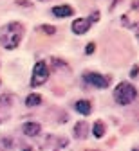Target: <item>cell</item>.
Returning <instances> with one entry per match:
<instances>
[{
  "label": "cell",
  "mask_w": 139,
  "mask_h": 151,
  "mask_svg": "<svg viewBox=\"0 0 139 151\" xmlns=\"http://www.w3.org/2000/svg\"><path fill=\"white\" fill-rule=\"evenodd\" d=\"M92 135H94L96 139H101V137L105 135V124H103L101 121H96V122H94V126H92Z\"/></svg>",
  "instance_id": "10"
},
{
  "label": "cell",
  "mask_w": 139,
  "mask_h": 151,
  "mask_svg": "<svg viewBox=\"0 0 139 151\" xmlns=\"http://www.w3.org/2000/svg\"><path fill=\"white\" fill-rule=\"evenodd\" d=\"M135 38H139V22H137V25H135Z\"/></svg>",
  "instance_id": "21"
},
{
  "label": "cell",
  "mask_w": 139,
  "mask_h": 151,
  "mask_svg": "<svg viewBox=\"0 0 139 151\" xmlns=\"http://www.w3.org/2000/svg\"><path fill=\"white\" fill-rule=\"evenodd\" d=\"M132 7H134L135 11H139V0H135V2H132Z\"/></svg>",
  "instance_id": "20"
},
{
  "label": "cell",
  "mask_w": 139,
  "mask_h": 151,
  "mask_svg": "<svg viewBox=\"0 0 139 151\" xmlns=\"http://www.w3.org/2000/svg\"><path fill=\"white\" fill-rule=\"evenodd\" d=\"M90 25H92V22L89 18H76L72 22V25H71V29H72L74 34H85L90 29Z\"/></svg>",
  "instance_id": "5"
},
{
  "label": "cell",
  "mask_w": 139,
  "mask_h": 151,
  "mask_svg": "<svg viewBox=\"0 0 139 151\" xmlns=\"http://www.w3.org/2000/svg\"><path fill=\"white\" fill-rule=\"evenodd\" d=\"M22 131H24L25 137H36V135H40V131H42V126L38 122H25L22 126Z\"/></svg>",
  "instance_id": "8"
},
{
  "label": "cell",
  "mask_w": 139,
  "mask_h": 151,
  "mask_svg": "<svg viewBox=\"0 0 139 151\" xmlns=\"http://www.w3.org/2000/svg\"><path fill=\"white\" fill-rule=\"evenodd\" d=\"M13 103V97L9 96V93H4V96H0V106H4V108H9Z\"/></svg>",
  "instance_id": "12"
},
{
  "label": "cell",
  "mask_w": 139,
  "mask_h": 151,
  "mask_svg": "<svg viewBox=\"0 0 139 151\" xmlns=\"http://www.w3.org/2000/svg\"><path fill=\"white\" fill-rule=\"evenodd\" d=\"M89 20H90L92 24H94V22H98V20H99V13H98V11H94V13L89 16Z\"/></svg>",
  "instance_id": "18"
},
{
  "label": "cell",
  "mask_w": 139,
  "mask_h": 151,
  "mask_svg": "<svg viewBox=\"0 0 139 151\" xmlns=\"http://www.w3.org/2000/svg\"><path fill=\"white\" fill-rule=\"evenodd\" d=\"M74 110H76L78 113H82V115H90V111H92V104H90V101L82 99V101H76Z\"/></svg>",
  "instance_id": "9"
},
{
  "label": "cell",
  "mask_w": 139,
  "mask_h": 151,
  "mask_svg": "<svg viewBox=\"0 0 139 151\" xmlns=\"http://www.w3.org/2000/svg\"><path fill=\"white\" fill-rule=\"evenodd\" d=\"M74 137L76 139H79V140H83V139H87V135H89V124L85 122V121H79V122H76V126H74Z\"/></svg>",
  "instance_id": "6"
},
{
  "label": "cell",
  "mask_w": 139,
  "mask_h": 151,
  "mask_svg": "<svg viewBox=\"0 0 139 151\" xmlns=\"http://www.w3.org/2000/svg\"><path fill=\"white\" fill-rule=\"evenodd\" d=\"M7 119H9V113L4 111V110H0V124H2L4 121H7Z\"/></svg>",
  "instance_id": "17"
},
{
  "label": "cell",
  "mask_w": 139,
  "mask_h": 151,
  "mask_svg": "<svg viewBox=\"0 0 139 151\" xmlns=\"http://www.w3.org/2000/svg\"><path fill=\"white\" fill-rule=\"evenodd\" d=\"M94 50H96V43H92V42H90V43L85 47V54H87V56H90V54H94Z\"/></svg>",
  "instance_id": "16"
},
{
  "label": "cell",
  "mask_w": 139,
  "mask_h": 151,
  "mask_svg": "<svg viewBox=\"0 0 139 151\" xmlns=\"http://www.w3.org/2000/svg\"><path fill=\"white\" fill-rule=\"evenodd\" d=\"M0 144H2L4 147H7V149H13L15 147V140L11 137H0Z\"/></svg>",
  "instance_id": "13"
},
{
  "label": "cell",
  "mask_w": 139,
  "mask_h": 151,
  "mask_svg": "<svg viewBox=\"0 0 139 151\" xmlns=\"http://www.w3.org/2000/svg\"><path fill=\"white\" fill-rule=\"evenodd\" d=\"M22 36H24V25L18 22H9L0 31V45L7 50H13L20 45Z\"/></svg>",
  "instance_id": "1"
},
{
  "label": "cell",
  "mask_w": 139,
  "mask_h": 151,
  "mask_svg": "<svg viewBox=\"0 0 139 151\" xmlns=\"http://www.w3.org/2000/svg\"><path fill=\"white\" fill-rule=\"evenodd\" d=\"M40 103H42V97H40V93H31V96L25 97V106H29V108L38 106Z\"/></svg>",
  "instance_id": "11"
},
{
  "label": "cell",
  "mask_w": 139,
  "mask_h": 151,
  "mask_svg": "<svg viewBox=\"0 0 139 151\" xmlns=\"http://www.w3.org/2000/svg\"><path fill=\"white\" fill-rule=\"evenodd\" d=\"M137 97V90L134 85L123 81V83H119L116 88H114V101L117 104H121V106H127L130 103H134Z\"/></svg>",
  "instance_id": "2"
},
{
  "label": "cell",
  "mask_w": 139,
  "mask_h": 151,
  "mask_svg": "<svg viewBox=\"0 0 139 151\" xmlns=\"http://www.w3.org/2000/svg\"><path fill=\"white\" fill-rule=\"evenodd\" d=\"M83 81L90 86H96V88H107L110 85L108 78H105V76L101 74H96V72H85L83 74Z\"/></svg>",
  "instance_id": "4"
},
{
  "label": "cell",
  "mask_w": 139,
  "mask_h": 151,
  "mask_svg": "<svg viewBox=\"0 0 139 151\" xmlns=\"http://www.w3.org/2000/svg\"><path fill=\"white\" fill-rule=\"evenodd\" d=\"M22 151H34L33 147H22Z\"/></svg>",
  "instance_id": "22"
},
{
  "label": "cell",
  "mask_w": 139,
  "mask_h": 151,
  "mask_svg": "<svg viewBox=\"0 0 139 151\" xmlns=\"http://www.w3.org/2000/svg\"><path fill=\"white\" fill-rule=\"evenodd\" d=\"M49 78V67L45 61H36L33 67V76H31V86H40L44 85Z\"/></svg>",
  "instance_id": "3"
},
{
  "label": "cell",
  "mask_w": 139,
  "mask_h": 151,
  "mask_svg": "<svg viewBox=\"0 0 139 151\" xmlns=\"http://www.w3.org/2000/svg\"><path fill=\"white\" fill-rule=\"evenodd\" d=\"M52 14L58 16V18H67V16H72V14H74V9H72L69 4L54 6V7H52Z\"/></svg>",
  "instance_id": "7"
},
{
  "label": "cell",
  "mask_w": 139,
  "mask_h": 151,
  "mask_svg": "<svg viewBox=\"0 0 139 151\" xmlns=\"http://www.w3.org/2000/svg\"><path fill=\"white\" fill-rule=\"evenodd\" d=\"M42 2H44V0H42Z\"/></svg>",
  "instance_id": "23"
},
{
  "label": "cell",
  "mask_w": 139,
  "mask_h": 151,
  "mask_svg": "<svg viewBox=\"0 0 139 151\" xmlns=\"http://www.w3.org/2000/svg\"><path fill=\"white\" fill-rule=\"evenodd\" d=\"M137 74H139V67L135 65V67H134V68L130 70V76H132V78H135V76H137Z\"/></svg>",
  "instance_id": "19"
},
{
  "label": "cell",
  "mask_w": 139,
  "mask_h": 151,
  "mask_svg": "<svg viewBox=\"0 0 139 151\" xmlns=\"http://www.w3.org/2000/svg\"><path fill=\"white\" fill-rule=\"evenodd\" d=\"M40 31L45 32V34H54V32H56V29H54L52 25H42V27H40Z\"/></svg>",
  "instance_id": "15"
},
{
  "label": "cell",
  "mask_w": 139,
  "mask_h": 151,
  "mask_svg": "<svg viewBox=\"0 0 139 151\" xmlns=\"http://www.w3.org/2000/svg\"><path fill=\"white\" fill-rule=\"evenodd\" d=\"M52 65H54V68H58V70H62V68H67V63L65 61H62V60H58V58H52V61H51Z\"/></svg>",
  "instance_id": "14"
}]
</instances>
